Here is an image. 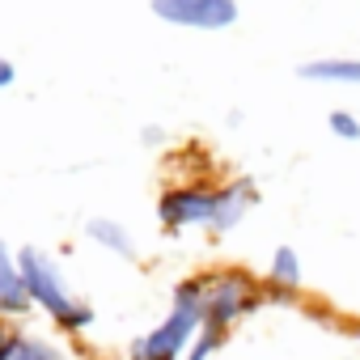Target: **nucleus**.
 <instances>
[{"label":"nucleus","mask_w":360,"mask_h":360,"mask_svg":"<svg viewBox=\"0 0 360 360\" xmlns=\"http://www.w3.org/2000/svg\"><path fill=\"white\" fill-rule=\"evenodd\" d=\"M259 204L255 183L233 178V183L208 187V183H174L157 200V217L169 233H187V229H208V233H233L246 212Z\"/></svg>","instance_id":"nucleus-1"},{"label":"nucleus","mask_w":360,"mask_h":360,"mask_svg":"<svg viewBox=\"0 0 360 360\" xmlns=\"http://www.w3.org/2000/svg\"><path fill=\"white\" fill-rule=\"evenodd\" d=\"M18 271L26 280L30 305L43 309L60 330H89L94 326V305L72 292V284L64 280V267L47 250H39V246L18 250Z\"/></svg>","instance_id":"nucleus-2"},{"label":"nucleus","mask_w":360,"mask_h":360,"mask_svg":"<svg viewBox=\"0 0 360 360\" xmlns=\"http://www.w3.org/2000/svg\"><path fill=\"white\" fill-rule=\"evenodd\" d=\"M200 330H204V288L195 276V280H183L174 288L165 318L153 322V330H144L127 356L131 360H183L187 347L200 339Z\"/></svg>","instance_id":"nucleus-3"},{"label":"nucleus","mask_w":360,"mask_h":360,"mask_svg":"<svg viewBox=\"0 0 360 360\" xmlns=\"http://www.w3.org/2000/svg\"><path fill=\"white\" fill-rule=\"evenodd\" d=\"M200 288H204V326L208 330H229L233 322H242L246 314H255L263 305V288L250 271L242 267H221V271H208L200 276Z\"/></svg>","instance_id":"nucleus-4"},{"label":"nucleus","mask_w":360,"mask_h":360,"mask_svg":"<svg viewBox=\"0 0 360 360\" xmlns=\"http://www.w3.org/2000/svg\"><path fill=\"white\" fill-rule=\"evenodd\" d=\"M153 18L178 30L217 34L238 22V0H153Z\"/></svg>","instance_id":"nucleus-5"},{"label":"nucleus","mask_w":360,"mask_h":360,"mask_svg":"<svg viewBox=\"0 0 360 360\" xmlns=\"http://www.w3.org/2000/svg\"><path fill=\"white\" fill-rule=\"evenodd\" d=\"M34 305H30V292H26V280L18 271V255L9 250V242L0 238V322H18L26 318Z\"/></svg>","instance_id":"nucleus-6"},{"label":"nucleus","mask_w":360,"mask_h":360,"mask_svg":"<svg viewBox=\"0 0 360 360\" xmlns=\"http://www.w3.org/2000/svg\"><path fill=\"white\" fill-rule=\"evenodd\" d=\"M301 81L314 85H360V56H322L301 64Z\"/></svg>","instance_id":"nucleus-7"},{"label":"nucleus","mask_w":360,"mask_h":360,"mask_svg":"<svg viewBox=\"0 0 360 360\" xmlns=\"http://www.w3.org/2000/svg\"><path fill=\"white\" fill-rule=\"evenodd\" d=\"M0 360H72V352L47 335H30V330H13L9 335V347Z\"/></svg>","instance_id":"nucleus-8"},{"label":"nucleus","mask_w":360,"mask_h":360,"mask_svg":"<svg viewBox=\"0 0 360 360\" xmlns=\"http://www.w3.org/2000/svg\"><path fill=\"white\" fill-rule=\"evenodd\" d=\"M85 238H89L94 246L119 255V259H136V238H131L119 221H110V217H94V221L85 225Z\"/></svg>","instance_id":"nucleus-9"},{"label":"nucleus","mask_w":360,"mask_h":360,"mask_svg":"<svg viewBox=\"0 0 360 360\" xmlns=\"http://www.w3.org/2000/svg\"><path fill=\"white\" fill-rule=\"evenodd\" d=\"M271 284L280 288V292H292V288H301V259H297V250L292 246H280L276 255H271Z\"/></svg>","instance_id":"nucleus-10"},{"label":"nucleus","mask_w":360,"mask_h":360,"mask_svg":"<svg viewBox=\"0 0 360 360\" xmlns=\"http://www.w3.org/2000/svg\"><path fill=\"white\" fill-rule=\"evenodd\" d=\"M326 127H330V136H335V140H347V144H356V140H360V119H356L352 110H330Z\"/></svg>","instance_id":"nucleus-11"},{"label":"nucleus","mask_w":360,"mask_h":360,"mask_svg":"<svg viewBox=\"0 0 360 360\" xmlns=\"http://www.w3.org/2000/svg\"><path fill=\"white\" fill-rule=\"evenodd\" d=\"M221 339H225L221 330H208V326H204V330H200V339L187 347V356H183V360H212V356H217V347H221Z\"/></svg>","instance_id":"nucleus-12"},{"label":"nucleus","mask_w":360,"mask_h":360,"mask_svg":"<svg viewBox=\"0 0 360 360\" xmlns=\"http://www.w3.org/2000/svg\"><path fill=\"white\" fill-rule=\"evenodd\" d=\"M13 81H18V68H13V64H9L5 56H0V89H9Z\"/></svg>","instance_id":"nucleus-13"},{"label":"nucleus","mask_w":360,"mask_h":360,"mask_svg":"<svg viewBox=\"0 0 360 360\" xmlns=\"http://www.w3.org/2000/svg\"><path fill=\"white\" fill-rule=\"evenodd\" d=\"M9 335H13L9 322H0V356H5V347H9Z\"/></svg>","instance_id":"nucleus-14"}]
</instances>
